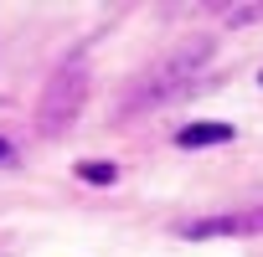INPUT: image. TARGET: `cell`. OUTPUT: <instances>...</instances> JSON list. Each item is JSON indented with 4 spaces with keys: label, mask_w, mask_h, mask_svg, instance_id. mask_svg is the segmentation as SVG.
Returning <instances> with one entry per match:
<instances>
[{
    "label": "cell",
    "mask_w": 263,
    "mask_h": 257,
    "mask_svg": "<svg viewBox=\"0 0 263 257\" xmlns=\"http://www.w3.org/2000/svg\"><path fill=\"white\" fill-rule=\"evenodd\" d=\"M258 231H263V206L217 211V216H196V221L176 226V237H191V242H212V237H258Z\"/></svg>",
    "instance_id": "cell-3"
},
{
    "label": "cell",
    "mask_w": 263,
    "mask_h": 257,
    "mask_svg": "<svg viewBox=\"0 0 263 257\" xmlns=\"http://www.w3.org/2000/svg\"><path fill=\"white\" fill-rule=\"evenodd\" d=\"M181 149H206V144H232V123H186L176 128Z\"/></svg>",
    "instance_id": "cell-4"
},
{
    "label": "cell",
    "mask_w": 263,
    "mask_h": 257,
    "mask_svg": "<svg viewBox=\"0 0 263 257\" xmlns=\"http://www.w3.org/2000/svg\"><path fill=\"white\" fill-rule=\"evenodd\" d=\"M217 16L232 26H248V21H263V6H217Z\"/></svg>",
    "instance_id": "cell-5"
},
{
    "label": "cell",
    "mask_w": 263,
    "mask_h": 257,
    "mask_svg": "<svg viewBox=\"0 0 263 257\" xmlns=\"http://www.w3.org/2000/svg\"><path fill=\"white\" fill-rule=\"evenodd\" d=\"M0 165H16V149H11L6 139H0Z\"/></svg>",
    "instance_id": "cell-7"
},
{
    "label": "cell",
    "mask_w": 263,
    "mask_h": 257,
    "mask_svg": "<svg viewBox=\"0 0 263 257\" xmlns=\"http://www.w3.org/2000/svg\"><path fill=\"white\" fill-rule=\"evenodd\" d=\"M78 175H83L88 185H114V180H119L114 165H78Z\"/></svg>",
    "instance_id": "cell-6"
},
{
    "label": "cell",
    "mask_w": 263,
    "mask_h": 257,
    "mask_svg": "<svg viewBox=\"0 0 263 257\" xmlns=\"http://www.w3.org/2000/svg\"><path fill=\"white\" fill-rule=\"evenodd\" d=\"M258 82H263V72H258Z\"/></svg>",
    "instance_id": "cell-8"
},
{
    "label": "cell",
    "mask_w": 263,
    "mask_h": 257,
    "mask_svg": "<svg viewBox=\"0 0 263 257\" xmlns=\"http://www.w3.org/2000/svg\"><path fill=\"white\" fill-rule=\"evenodd\" d=\"M212 57V41L206 36H196V41H181L171 57H160L145 77H140V88L129 93V103H160V98H176V93H186L191 88V72L201 67Z\"/></svg>",
    "instance_id": "cell-1"
},
{
    "label": "cell",
    "mask_w": 263,
    "mask_h": 257,
    "mask_svg": "<svg viewBox=\"0 0 263 257\" xmlns=\"http://www.w3.org/2000/svg\"><path fill=\"white\" fill-rule=\"evenodd\" d=\"M83 98H88V72L83 67H62L52 82H47V93H42V134H62V128L83 113Z\"/></svg>",
    "instance_id": "cell-2"
}]
</instances>
